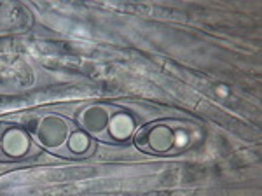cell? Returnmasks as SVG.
Instances as JSON below:
<instances>
[{"mask_svg":"<svg viewBox=\"0 0 262 196\" xmlns=\"http://www.w3.org/2000/svg\"><path fill=\"white\" fill-rule=\"evenodd\" d=\"M75 128L61 114H44L35 125V139L51 152L65 154V147Z\"/></svg>","mask_w":262,"mask_h":196,"instance_id":"1","label":"cell"},{"mask_svg":"<svg viewBox=\"0 0 262 196\" xmlns=\"http://www.w3.org/2000/svg\"><path fill=\"white\" fill-rule=\"evenodd\" d=\"M135 144L150 154H168L180 146V130L168 123H152L138 131Z\"/></svg>","mask_w":262,"mask_h":196,"instance_id":"2","label":"cell"},{"mask_svg":"<svg viewBox=\"0 0 262 196\" xmlns=\"http://www.w3.org/2000/svg\"><path fill=\"white\" fill-rule=\"evenodd\" d=\"M33 142L27 130L19 126L4 128L0 135V152L11 160H23L32 152Z\"/></svg>","mask_w":262,"mask_h":196,"instance_id":"3","label":"cell"},{"mask_svg":"<svg viewBox=\"0 0 262 196\" xmlns=\"http://www.w3.org/2000/svg\"><path fill=\"white\" fill-rule=\"evenodd\" d=\"M112 112L108 107L101 104H93L88 105L86 109H82V112L79 114V123H81L82 130L88 135H95V137H107L108 125H111Z\"/></svg>","mask_w":262,"mask_h":196,"instance_id":"4","label":"cell"},{"mask_svg":"<svg viewBox=\"0 0 262 196\" xmlns=\"http://www.w3.org/2000/svg\"><path fill=\"white\" fill-rule=\"evenodd\" d=\"M135 128V119L128 112H116L111 117V125H108L107 137L114 140V142H124L133 135Z\"/></svg>","mask_w":262,"mask_h":196,"instance_id":"5","label":"cell"},{"mask_svg":"<svg viewBox=\"0 0 262 196\" xmlns=\"http://www.w3.org/2000/svg\"><path fill=\"white\" fill-rule=\"evenodd\" d=\"M90 151H91V137L84 130L75 128V130L72 131L69 142H67L65 154L81 158V156H86Z\"/></svg>","mask_w":262,"mask_h":196,"instance_id":"6","label":"cell"},{"mask_svg":"<svg viewBox=\"0 0 262 196\" xmlns=\"http://www.w3.org/2000/svg\"><path fill=\"white\" fill-rule=\"evenodd\" d=\"M0 135H2V131H0Z\"/></svg>","mask_w":262,"mask_h":196,"instance_id":"7","label":"cell"}]
</instances>
